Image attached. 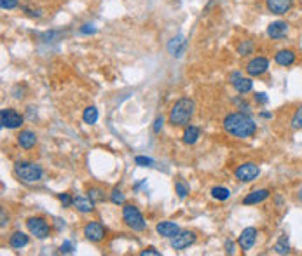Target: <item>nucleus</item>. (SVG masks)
Wrapping results in <instances>:
<instances>
[{
  "label": "nucleus",
  "instance_id": "obj_1",
  "mask_svg": "<svg viewBox=\"0 0 302 256\" xmlns=\"http://www.w3.org/2000/svg\"><path fill=\"white\" fill-rule=\"evenodd\" d=\"M222 126H224L225 133L234 136V138H238V139L252 138V136L257 133V124L253 122V119L241 112H232V113L225 115Z\"/></svg>",
  "mask_w": 302,
  "mask_h": 256
},
{
  "label": "nucleus",
  "instance_id": "obj_2",
  "mask_svg": "<svg viewBox=\"0 0 302 256\" xmlns=\"http://www.w3.org/2000/svg\"><path fill=\"white\" fill-rule=\"evenodd\" d=\"M196 112V105L190 98H180L173 108L169 110V124L177 127H185L192 121Z\"/></svg>",
  "mask_w": 302,
  "mask_h": 256
},
{
  "label": "nucleus",
  "instance_id": "obj_3",
  "mask_svg": "<svg viewBox=\"0 0 302 256\" xmlns=\"http://www.w3.org/2000/svg\"><path fill=\"white\" fill-rule=\"evenodd\" d=\"M14 174L25 183H39L44 178V169L35 162H16Z\"/></svg>",
  "mask_w": 302,
  "mask_h": 256
},
{
  "label": "nucleus",
  "instance_id": "obj_4",
  "mask_svg": "<svg viewBox=\"0 0 302 256\" xmlns=\"http://www.w3.org/2000/svg\"><path fill=\"white\" fill-rule=\"evenodd\" d=\"M122 220H124L126 227H130L135 232H143L147 228L145 218L140 213V209L135 207L133 204H124V207H122Z\"/></svg>",
  "mask_w": 302,
  "mask_h": 256
},
{
  "label": "nucleus",
  "instance_id": "obj_5",
  "mask_svg": "<svg viewBox=\"0 0 302 256\" xmlns=\"http://www.w3.org/2000/svg\"><path fill=\"white\" fill-rule=\"evenodd\" d=\"M258 174H261V168L255 162H243V164L238 166L236 171H234L236 180L241 183H252L257 180Z\"/></svg>",
  "mask_w": 302,
  "mask_h": 256
},
{
  "label": "nucleus",
  "instance_id": "obj_6",
  "mask_svg": "<svg viewBox=\"0 0 302 256\" xmlns=\"http://www.w3.org/2000/svg\"><path fill=\"white\" fill-rule=\"evenodd\" d=\"M27 228H28V232L32 234V236H35L37 239H46V237H49V234H51L49 223L42 218V216H32V218H28Z\"/></svg>",
  "mask_w": 302,
  "mask_h": 256
},
{
  "label": "nucleus",
  "instance_id": "obj_7",
  "mask_svg": "<svg viewBox=\"0 0 302 256\" xmlns=\"http://www.w3.org/2000/svg\"><path fill=\"white\" fill-rule=\"evenodd\" d=\"M0 124L6 129H18L23 124V115L14 108H4L0 112Z\"/></svg>",
  "mask_w": 302,
  "mask_h": 256
},
{
  "label": "nucleus",
  "instance_id": "obj_8",
  "mask_svg": "<svg viewBox=\"0 0 302 256\" xmlns=\"http://www.w3.org/2000/svg\"><path fill=\"white\" fill-rule=\"evenodd\" d=\"M229 80H231L232 87L236 89V92H240V95H248L253 89V80L250 79V77H245L241 72H232Z\"/></svg>",
  "mask_w": 302,
  "mask_h": 256
},
{
  "label": "nucleus",
  "instance_id": "obj_9",
  "mask_svg": "<svg viewBox=\"0 0 302 256\" xmlns=\"http://www.w3.org/2000/svg\"><path fill=\"white\" fill-rule=\"evenodd\" d=\"M245 70L250 77H261L269 70V59L264 56H255L246 63Z\"/></svg>",
  "mask_w": 302,
  "mask_h": 256
},
{
  "label": "nucleus",
  "instance_id": "obj_10",
  "mask_svg": "<svg viewBox=\"0 0 302 256\" xmlns=\"http://www.w3.org/2000/svg\"><path fill=\"white\" fill-rule=\"evenodd\" d=\"M84 236L91 242H101L105 236H107V230H105L101 223H98V221H89V223H86V227H84Z\"/></svg>",
  "mask_w": 302,
  "mask_h": 256
},
{
  "label": "nucleus",
  "instance_id": "obj_11",
  "mask_svg": "<svg viewBox=\"0 0 302 256\" xmlns=\"http://www.w3.org/2000/svg\"><path fill=\"white\" fill-rule=\"evenodd\" d=\"M194 242H196V234L190 232V230H185V232H178L171 239V247L175 251H184L189 246H192Z\"/></svg>",
  "mask_w": 302,
  "mask_h": 256
},
{
  "label": "nucleus",
  "instance_id": "obj_12",
  "mask_svg": "<svg viewBox=\"0 0 302 256\" xmlns=\"http://www.w3.org/2000/svg\"><path fill=\"white\" fill-rule=\"evenodd\" d=\"M257 234L258 232L255 227L245 228L243 232L240 234V237H238V246H240L243 251H250L255 246V242H257Z\"/></svg>",
  "mask_w": 302,
  "mask_h": 256
},
{
  "label": "nucleus",
  "instance_id": "obj_13",
  "mask_svg": "<svg viewBox=\"0 0 302 256\" xmlns=\"http://www.w3.org/2000/svg\"><path fill=\"white\" fill-rule=\"evenodd\" d=\"M187 51V40L184 35H177L168 42V53L173 58H182Z\"/></svg>",
  "mask_w": 302,
  "mask_h": 256
},
{
  "label": "nucleus",
  "instance_id": "obj_14",
  "mask_svg": "<svg viewBox=\"0 0 302 256\" xmlns=\"http://www.w3.org/2000/svg\"><path fill=\"white\" fill-rule=\"evenodd\" d=\"M293 0H266V7L269 12H273L276 16L287 14L292 9Z\"/></svg>",
  "mask_w": 302,
  "mask_h": 256
},
{
  "label": "nucleus",
  "instance_id": "obj_15",
  "mask_svg": "<svg viewBox=\"0 0 302 256\" xmlns=\"http://www.w3.org/2000/svg\"><path fill=\"white\" fill-rule=\"evenodd\" d=\"M288 30H290V25L285 23V21H274L267 27V37H271L273 40H279V38L288 35Z\"/></svg>",
  "mask_w": 302,
  "mask_h": 256
},
{
  "label": "nucleus",
  "instance_id": "obj_16",
  "mask_svg": "<svg viewBox=\"0 0 302 256\" xmlns=\"http://www.w3.org/2000/svg\"><path fill=\"white\" fill-rule=\"evenodd\" d=\"M269 195H271V190H267V189L253 190L243 199V204H245V206H255V204H261L266 199H269Z\"/></svg>",
  "mask_w": 302,
  "mask_h": 256
},
{
  "label": "nucleus",
  "instance_id": "obj_17",
  "mask_svg": "<svg viewBox=\"0 0 302 256\" xmlns=\"http://www.w3.org/2000/svg\"><path fill=\"white\" fill-rule=\"evenodd\" d=\"M156 230L161 237L173 239L178 232H180V227H178L177 223H173V221H161V223H157Z\"/></svg>",
  "mask_w": 302,
  "mask_h": 256
},
{
  "label": "nucleus",
  "instance_id": "obj_18",
  "mask_svg": "<svg viewBox=\"0 0 302 256\" xmlns=\"http://www.w3.org/2000/svg\"><path fill=\"white\" fill-rule=\"evenodd\" d=\"M295 59H297V54L293 53L292 49H282L274 54V61L278 63L279 66H285V68L292 66L293 63H295Z\"/></svg>",
  "mask_w": 302,
  "mask_h": 256
},
{
  "label": "nucleus",
  "instance_id": "obj_19",
  "mask_svg": "<svg viewBox=\"0 0 302 256\" xmlns=\"http://www.w3.org/2000/svg\"><path fill=\"white\" fill-rule=\"evenodd\" d=\"M18 145L21 148H25V150H30V148H33L37 145V134L30 129H23L18 134Z\"/></svg>",
  "mask_w": 302,
  "mask_h": 256
},
{
  "label": "nucleus",
  "instance_id": "obj_20",
  "mask_svg": "<svg viewBox=\"0 0 302 256\" xmlns=\"http://www.w3.org/2000/svg\"><path fill=\"white\" fill-rule=\"evenodd\" d=\"M95 200H91L89 197H84V195H77V197H74V202H72V206L77 209L79 213H91L93 209H95Z\"/></svg>",
  "mask_w": 302,
  "mask_h": 256
},
{
  "label": "nucleus",
  "instance_id": "obj_21",
  "mask_svg": "<svg viewBox=\"0 0 302 256\" xmlns=\"http://www.w3.org/2000/svg\"><path fill=\"white\" fill-rule=\"evenodd\" d=\"M21 11H23L28 18H33V19H40L42 16H44V9L35 6L33 2H23L21 4Z\"/></svg>",
  "mask_w": 302,
  "mask_h": 256
},
{
  "label": "nucleus",
  "instance_id": "obj_22",
  "mask_svg": "<svg viewBox=\"0 0 302 256\" xmlns=\"http://www.w3.org/2000/svg\"><path fill=\"white\" fill-rule=\"evenodd\" d=\"M28 242H30V237L23 232H14L9 237V246L12 249H23L25 246H28Z\"/></svg>",
  "mask_w": 302,
  "mask_h": 256
},
{
  "label": "nucleus",
  "instance_id": "obj_23",
  "mask_svg": "<svg viewBox=\"0 0 302 256\" xmlns=\"http://www.w3.org/2000/svg\"><path fill=\"white\" fill-rule=\"evenodd\" d=\"M199 134H201L199 127H196V126H187L185 131H184V143H187V145H194V143L199 139Z\"/></svg>",
  "mask_w": 302,
  "mask_h": 256
},
{
  "label": "nucleus",
  "instance_id": "obj_24",
  "mask_svg": "<svg viewBox=\"0 0 302 256\" xmlns=\"http://www.w3.org/2000/svg\"><path fill=\"white\" fill-rule=\"evenodd\" d=\"M238 54H240L241 58H245V56H250V54H253V51H255V45H253V42L252 40H243V42H240L238 44Z\"/></svg>",
  "mask_w": 302,
  "mask_h": 256
},
{
  "label": "nucleus",
  "instance_id": "obj_25",
  "mask_svg": "<svg viewBox=\"0 0 302 256\" xmlns=\"http://www.w3.org/2000/svg\"><path fill=\"white\" fill-rule=\"evenodd\" d=\"M82 119H84V122L89 124V126L96 124V121H98V110H96V106H88V108L84 110V113H82Z\"/></svg>",
  "mask_w": 302,
  "mask_h": 256
},
{
  "label": "nucleus",
  "instance_id": "obj_26",
  "mask_svg": "<svg viewBox=\"0 0 302 256\" xmlns=\"http://www.w3.org/2000/svg\"><path fill=\"white\" fill-rule=\"evenodd\" d=\"M274 249L278 254H288L290 253V244H288V237L287 236H282L278 239V242L274 244Z\"/></svg>",
  "mask_w": 302,
  "mask_h": 256
},
{
  "label": "nucleus",
  "instance_id": "obj_27",
  "mask_svg": "<svg viewBox=\"0 0 302 256\" xmlns=\"http://www.w3.org/2000/svg\"><path fill=\"white\" fill-rule=\"evenodd\" d=\"M211 195L217 200H227L231 197V192H229V189H225V187H213L211 189Z\"/></svg>",
  "mask_w": 302,
  "mask_h": 256
},
{
  "label": "nucleus",
  "instance_id": "obj_28",
  "mask_svg": "<svg viewBox=\"0 0 302 256\" xmlns=\"http://www.w3.org/2000/svg\"><path fill=\"white\" fill-rule=\"evenodd\" d=\"M110 202L116 204V206H124V204H126L124 194H122L119 189H114L112 192H110Z\"/></svg>",
  "mask_w": 302,
  "mask_h": 256
},
{
  "label": "nucleus",
  "instance_id": "obj_29",
  "mask_svg": "<svg viewBox=\"0 0 302 256\" xmlns=\"http://www.w3.org/2000/svg\"><path fill=\"white\" fill-rule=\"evenodd\" d=\"M88 197L95 200V202H101V200H105V192L98 189V187H93V189L88 190Z\"/></svg>",
  "mask_w": 302,
  "mask_h": 256
},
{
  "label": "nucleus",
  "instance_id": "obj_30",
  "mask_svg": "<svg viewBox=\"0 0 302 256\" xmlns=\"http://www.w3.org/2000/svg\"><path fill=\"white\" fill-rule=\"evenodd\" d=\"M292 129H302V105L295 110L292 117Z\"/></svg>",
  "mask_w": 302,
  "mask_h": 256
},
{
  "label": "nucleus",
  "instance_id": "obj_31",
  "mask_svg": "<svg viewBox=\"0 0 302 256\" xmlns=\"http://www.w3.org/2000/svg\"><path fill=\"white\" fill-rule=\"evenodd\" d=\"M19 6V0H0V7L4 11H12Z\"/></svg>",
  "mask_w": 302,
  "mask_h": 256
},
{
  "label": "nucleus",
  "instance_id": "obj_32",
  "mask_svg": "<svg viewBox=\"0 0 302 256\" xmlns=\"http://www.w3.org/2000/svg\"><path fill=\"white\" fill-rule=\"evenodd\" d=\"M175 192H177L178 199H185L187 194H189V189H187V187L182 181H177L175 183Z\"/></svg>",
  "mask_w": 302,
  "mask_h": 256
},
{
  "label": "nucleus",
  "instance_id": "obj_33",
  "mask_svg": "<svg viewBox=\"0 0 302 256\" xmlns=\"http://www.w3.org/2000/svg\"><path fill=\"white\" fill-rule=\"evenodd\" d=\"M135 164H137V166H142V168H148V166L154 164V160H152L150 157L137 155V157H135Z\"/></svg>",
  "mask_w": 302,
  "mask_h": 256
},
{
  "label": "nucleus",
  "instance_id": "obj_34",
  "mask_svg": "<svg viewBox=\"0 0 302 256\" xmlns=\"http://www.w3.org/2000/svg\"><path fill=\"white\" fill-rule=\"evenodd\" d=\"M58 199H59V202H61L65 207H70L72 202H74V197H72L70 194H67V192H65V194H58Z\"/></svg>",
  "mask_w": 302,
  "mask_h": 256
},
{
  "label": "nucleus",
  "instance_id": "obj_35",
  "mask_svg": "<svg viewBox=\"0 0 302 256\" xmlns=\"http://www.w3.org/2000/svg\"><path fill=\"white\" fill-rule=\"evenodd\" d=\"M80 33H82V35H95L96 28L93 27V25L86 23V25H82V27H80Z\"/></svg>",
  "mask_w": 302,
  "mask_h": 256
},
{
  "label": "nucleus",
  "instance_id": "obj_36",
  "mask_svg": "<svg viewBox=\"0 0 302 256\" xmlns=\"http://www.w3.org/2000/svg\"><path fill=\"white\" fill-rule=\"evenodd\" d=\"M59 251H61V253H65V254L74 253V244H72L70 241H65V242L61 244V247H59Z\"/></svg>",
  "mask_w": 302,
  "mask_h": 256
},
{
  "label": "nucleus",
  "instance_id": "obj_37",
  "mask_svg": "<svg viewBox=\"0 0 302 256\" xmlns=\"http://www.w3.org/2000/svg\"><path fill=\"white\" fill-rule=\"evenodd\" d=\"M163 124H164V119H163V115H161V117H157L156 121H154L152 131H154V133H161V129H163Z\"/></svg>",
  "mask_w": 302,
  "mask_h": 256
},
{
  "label": "nucleus",
  "instance_id": "obj_38",
  "mask_svg": "<svg viewBox=\"0 0 302 256\" xmlns=\"http://www.w3.org/2000/svg\"><path fill=\"white\" fill-rule=\"evenodd\" d=\"M255 101H257V103L266 105L267 101H269V98H267L266 92H257V95H255Z\"/></svg>",
  "mask_w": 302,
  "mask_h": 256
},
{
  "label": "nucleus",
  "instance_id": "obj_39",
  "mask_svg": "<svg viewBox=\"0 0 302 256\" xmlns=\"http://www.w3.org/2000/svg\"><path fill=\"white\" fill-rule=\"evenodd\" d=\"M142 256H147V254H154V256H159L161 253L157 249H154V247H148V249H145V251H142V253H140Z\"/></svg>",
  "mask_w": 302,
  "mask_h": 256
},
{
  "label": "nucleus",
  "instance_id": "obj_40",
  "mask_svg": "<svg viewBox=\"0 0 302 256\" xmlns=\"http://www.w3.org/2000/svg\"><path fill=\"white\" fill-rule=\"evenodd\" d=\"M225 253H229V254L234 253V242L232 241H225Z\"/></svg>",
  "mask_w": 302,
  "mask_h": 256
},
{
  "label": "nucleus",
  "instance_id": "obj_41",
  "mask_svg": "<svg viewBox=\"0 0 302 256\" xmlns=\"http://www.w3.org/2000/svg\"><path fill=\"white\" fill-rule=\"evenodd\" d=\"M7 223H9V216H7V218H6V209H2V223H0V227L4 228Z\"/></svg>",
  "mask_w": 302,
  "mask_h": 256
},
{
  "label": "nucleus",
  "instance_id": "obj_42",
  "mask_svg": "<svg viewBox=\"0 0 302 256\" xmlns=\"http://www.w3.org/2000/svg\"><path fill=\"white\" fill-rule=\"evenodd\" d=\"M262 117L264 119H269V117H273V115H271L269 112H262Z\"/></svg>",
  "mask_w": 302,
  "mask_h": 256
},
{
  "label": "nucleus",
  "instance_id": "obj_43",
  "mask_svg": "<svg viewBox=\"0 0 302 256\" xmlns=\"http://www.w3.org/2000/svg\"><path fill=\"white\" fill-rule=\"evenodd\" d=\"M299 197H300V200H302V190L299 192Z\"/></svg>",
  "mask_w": 302,
  "mask_h": 256
}]
</instances>
